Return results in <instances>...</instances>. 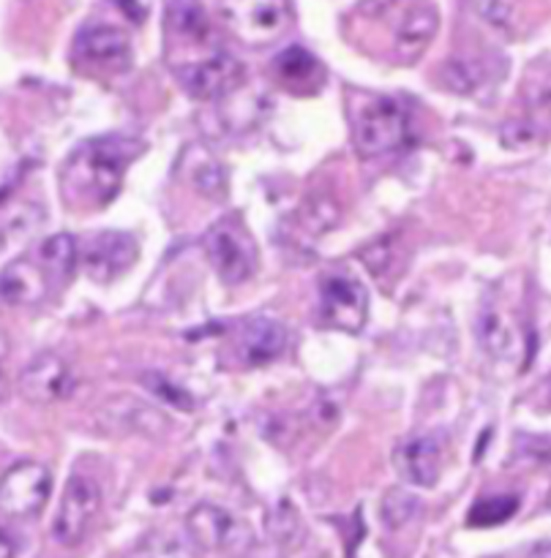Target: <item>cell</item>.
I'll return each mask as SVG.
<instances>
[{
  "label": "cell",
  "mask_w": 551,
  "mask_h": 558,
  "mask_svg": "<svg viewBox=\"0 0 551 558\" xmlns=\"http://www.w3.org/2000/svg\"><path fill=\"white\" fill-rule=\"evenodd\" d=\"M101 507V490L91 477H71L63 490V501H60L58 518H55L52 534L60 545H80L91 532L93 521Z\"/></svg>",
  "instance_id": "8992f818"
},
{
  "label": "cell",
  "mask_w": 551,
  "mask_h": 558,
  "mask_svg": "<svg viewBox=\"0 0 551 558\" xmlns=\"http://www.w3.org/2000/svg\"><path fill=\"white\" fill-rule=\"evenodd\" d=\"M167 36L202 47L211 36V20L200 0H167Z\"/></svg>",
  "instance_id": "2e32d148"
},
{
  "label": "cell",
  "mask_w": 551,
  "mask_h": 558,
  "mask_svg": "<svg viewBox=\"0 0 551 558\" xmlns=\"http://www.w3.org/2000/svg\"><path fill=\"white\" fill-rule=\"evenodd\" d=\"M447 85L456 90H469L472 85H478V71H472L469 63H451L447 65Z\"/></svg>",
  "instance_id": "cb8c5ba5"
},
{
  "label": "cell",
  "mask_w": 551,
  "mask_h": 558,
  "mask_svg": "<svg viewBox=\"0 0 551 558\" xmlns=\"http://www.w3.org/2000/svg\"><path fill=\"white\" fill-rule=\"evenodd\" d=\"M518 510V496H486L480 499L478 505L469 510V526L478 529H489V526H500V523L511 521Z\"/></svg>",
  "instance_id": "44dd1931"
},
{
  "label": "cell",
  "mask_w": 551,
  "mask_h": 558,
  "mask_svg": "<svg viewBox=\"0 0 551 558\" xmlns=\"http://www.w3.org/2000/svg\"><path fill=\"white\" fill-rule=\"evenodd\" d=\"M145 150L142 142L123 136L91 140L74 150L63 169V189L82 205H107L118 196L125 167Z\"/></svg>",
  "instance_id": "6da1fadb"
},
{
  "label": "cell",
  "mask_w": 551,
  "mask_h": 558,
  "mask_svg": "<svg viewBox=\"0 0 551 558\" xmlns=\"http://www.w3.org/2000/svg\"><path fill=\"white\" fill-rule=\"evenodd\" d=\"M52 494V474L41 463L22 461L0 477V512L9 518H33Z\"/></svg>",
  "instance_id": "5b68a950"
},
{
  "label": "cell",
  "mask_w": 551,
  "mask_h": 558,
  "mask_svg": "<svg viewBox=\"0 0 551 558\" xmlns=\"http://www.w3.org/2000/svg\"><path fill=\"white\" fill-rule=\"evenodd\" d=\"M38 262L44 270L55 272V276H71L80 262V248H76L71 234H55V238L44 240L38 248Z\"/></svg>",
  "instance_id": "d6986e66"
},
{
  "label": "cell",
  "mask_w": 551,
  "mask_h": 558,
  "mask_svg": "<svg viewBox=\"0 0 551 558\" xmlns=\"http://www.w3.org/2000/svg\"><path fill=\"white\" fill-rule=\"evenodd\" d=\"M47 294V276L41 265L20 259L0 270V305L38 303Z\"/></svg>",
  "instance_id": "9a60e30c"
},
{
  "label": "cell",
  "mask_w": 551,
  "mask_h": 558,
  "mask_svg": "<svg viewBox=\"0 0 551 558\" xmlns=\"http://www.w3.org/2000/svg\"><path fill=\"white\" fill-rule=\"evenodd\" d=\"M5 357H9V336L0 330V363H3Z\"/></svg>",
  "instance_id": "4316f807"
},
{
  "label": "cell",
  "mask_w": 551,
  "mask_h": 558,
  "mask_svg": "<svg viewBox=\"0 0 551 558\" xmlns=\"http://www.w3.org/2000/svg\"><path fill=\"white\" fill-rule=\"evenodd\" d=\"M205 254L211 259L213 270L221 276L224 283L238 287V283L249 281L254 272V248H251L249 238L232 223H216L207 229L205 234Z\"/></svg>",
  "instance_id": "ba28073f"
},
{
  "label": "cell",
  "mask_w": 551,
  "mask_h": 558,
  "mask_svg": "<svg viewBox=\"0 0 551 558\" xmlns=\"http://www.w3.org/2000/svg\"><path fill=\"white\" fill-rule=\"evenodd\" d=\"M287 349V330L276 319L254 316L240 327L238 357L243 365H267Z\"/></svg>",
  "instance_id": "4fadbf2b"
},
{
  "label": "cell",
  "mask_w": 551,
  "mask_h": 558,
  "mask_svg": "<svg viewBox=\"0 0 551 558\" xmlns=\"http://www.w3.org/2000/svg\"><path fill=\"white\" fill-rule=\"evenodd\" d=\"M5 396V376H3V363H0V398Z\"/></svg>",
  "instance_id": "83f0119b"
},
{
  "label": "cell",
  "mask_w": 551,
  "mask_h": 558,
  "mask_svg": "<svg viewBox=\"0 0 551 558\" xmlns=\"http://www.w3.org/2000/svg\"><path fill=\"white\" fill-rule=\"evenodd\" d=\"M76 54L85 63L104 65V69H120L129 63L131 44L123 31L112 25H93L76 36Z\"/></svg>",
  "instance_id": "5bb4252c"
},
{
  "label": "cell",
  "mask_w": 551,
  "mask_h": 558,
  "mask_svg": "<svg viewBox=\"0 0 551 558\" xmlns=\"http://www.w3.org/2000/svg\"><path fill=\"white\" fill-rule=\"evenodd\" d=\"M478 336L483 343L486 352H491L494 357H507L513 349V330L507 325V319L496 311H483L478 322Z\"/></svg>",
  "instance_id": "ffe728a7"
},
{
  "label": "cell",
  "mask_w": 551,
  "mask_h": 558,
  "mask_svg": "<svg viewBox=\"0 0 551 558\" xmlns=\"http://www.w3.org/2000/svg\"><path fill=\"white\" fill-rule=\"evenodd\" d=\"M112 3L118 5V9L123 11L131 22H134V25H142V22L147 20V9H151V5H147V0H112Z\"/></svg>",
  "instance_id": "d4e9b609"
},
{
  "label": "cell",
  "mask_w": 551,
  "mask_h": 558,
  "mask_svg": "<svg viewBox=\"0 0 551 558\" xmlns=\"http://www.w3.org/2000/svg\"><path fill=\"white\" fill-rule=\"evenodd\" d=\"M185 532L205 550H240L249 545V529L232 515L213 505H200L185 518Z\"/></svg>",
  "instance_id": "9c48e42d"
},
{
  "label": "cell",
  "mask_w": 551,
  "mask_h": 558,
  "mask_svg": "<svg viewBox=\"0 0 551 558\" xmlns=\"http://www.w3.org/2000/svg\"><path fill=\"white\" fill-rule=\"evenodd\" d=\"M178 76L183 82L185 93L200 101L221 98L232 93L243 80V65L229 52H207L202 58L189 60L185 65H178Z\"/></svg>",
  "instance_id": "52a82bcc"
},
{
  "label": "cell",
  "mask_w": 551,
  "mask_h": 558,
  "mask_svg": "<svg viewBox=\"0 0 551 558\" xmlns=\"http://www.w3.org/2000/svg\"><path fill=\"white\" fill-rule=\"evenodd\" d=\"M145 387L151 392H156L161 401H167L169 407H178V409H183V412H191V409H194V398H191L189 392L180 390V387H175L167 376L145 374Z\"/></svg>",
  "instance_id": "603a6c76"
},
{
  "label": "cell",
  "mask_w": 551,
  "mask_h": 558,
  "mask_svg": "<svg viewBox=\"0 0 551 558\" xmlns=\"http://www.w3.org/2000/svg\"><path fill=\"white\" fill-rule=\"evenodd\" d=\"M434 31H436L434 9H426V5L407 9L402 16V25H398V31H396L398 54L407 60H412L415 54L423 52V47L431 41Z\"/></svg>",
  "instance_id": "e0dca14e"
},
{
  "label": "cell",
  "mask_w": 551,
  "mask_h": 558,
  "mask_svg": "<svg viewBox=\"0 0 551 558\" xmlns=\"http://www.w3.org/2000/svg\"><path fill=\"white\" fill-rule=\"evenodd\" d=\"M136 262V240L125 232H98L82 248V267L98 283H109Z\"/></svg>",
  "instance_id": "30bf717a"
},
{
  "label": "cell",
  "mask_w": 551,
  "mask_h": 558,
  "mask_svg": "<svg viewBox=\"0 0 551 558\" xmlns=\"http://www.w3.org/2000/svg\"><path fill=\"white\" fill-rule=\"evenodd\" d=\"M415 510H418V499L415 496L404 494V490H391L385 496V501H382V521H385V526L398 529L412 518Z\"/></svg>",
  "instance_id": "7402d4cb"
},
{
  "label": "cell",
  "mask_w": 551,
  "mask_h": 558,
  "mask_svg": "<svg viewBox=\"0 0 551 558\" xmlns=\"http://www.w3.org/2000/svg\"><path fill=\"white\" fill-rule=\"evenodd\" d=\"M20 390L33 403L65 401L74 390V374L58 354H38L20 374Z\"/></svg>",
  "instance_id": "8fae6325"
},
{
  "label": "cell",
  "mask_w": 551,
  "mask_h": 558,
  "mask_svg": "<svg viewBox=\"0 0 551 558\" xmlns=\"http://www.w3.org/2000/svg\"><path fill=\"white\" fill-rule=\"evenodd\" d=\"M369 314L366 289L347 272H327L320 281V322L344 332H360Z\"/></svg>",
  "instance_id": "277c9868"
},
{
  "label": "cell",
  "mask_w": 551,
  "mask_h": 558,
  "mask_svg": "<svg viewBox=\"0 0 551 558\" xmlns=\"http://www.w3.org/2000/svg\"><path fill=\"white\" fill-rule=\"evenodd\" d=\"M396 469L409 485L431 488L442 472V439L440 436H412L396 450Z\"/></svg>",
  "instance_id": "7c38bea8"
},
{
  "label": "cell",
  "mask_w": 551,
  "mask_h": 558,
  "mask_svg": "<svg viewBox=\"0 0 551 558\" xmlns=\"http://www.w3.org/2000/svg\"><path fill=\"white\" fill-rule=\"evenodd\" d=\"M224 20L249 44H271L292 22L289 0H218Z\"/></svg>",
  "instance_id": "3957f363"
},
{
  "label": "cell",
  "mask_w": 551,
  "mask_h": 558,
  "mask_svg": "<svg viewBox=\"0 0 551 558\" xmlns=\"http://www.w3.org/2000/svg\"><path fill=\"white\" fill-rule=\"evenodd\" d=\"M11 554H14V545H11L9 534H5L3 529H0V558H5V556H11Z\"/></svg>",
  "instance_id": "484cf974"
},
{
  "label": "cell",
  "mask_w": 551,
  "mask_h": 558,
  "mask_svg": "<svg viewBox=\"0 0 551 558\" xmlns=\"http://www.w3.org/2000/svg\"><path fill=\"white\" fill-rule=\"evenodd\" d=\"M276 71L278 76H282L287 85H306V82H311V85H316L320 82V63H316L314 54L309 52V49L303 47H287L282 54L276 58Z\"/></svg>",
  "instance_id": "ac0fdd59"
},
{
  "label": "cell",
  "mask_w": 551,
  "mask_h": 558,
  "mask_svg": "<svg viewBox=\"0 0 551 558\" xmlns=\"http://www.w3.org/2000/svg\"><path fill=\"white\" fill-rule=\"evenodd\" d=\"M352 129L360 156L371 158L404 147L409 136V118L393 98L369 96L355 107Z\"/></svg>",
  "instance_id": "7a4b0ae2"
}]
</instances>
